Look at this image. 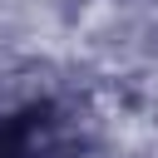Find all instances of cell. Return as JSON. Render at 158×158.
<instances>
[{
	"label": "cell",
	"mask_w": 158,
	"mask_h": 158,
	"mask_svg": "<svg viewBox=\"0 0 158 158\" xmlns=\"http://www.w3.org/2000/svg\"><path fill=\"white\" fill-rule=\"evenodd\" d=\"M0 158H74V138L64 118L49 109H30L0 128Z\"/></svg>",
	"instance_id": "cell-1"
}]
</instances>
